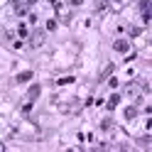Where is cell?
<instances>
[{"instance_id": "6da1fadb", "label": "cell", "mask_w": 152, "mask_h": 152, "mask_svg": "<svg viewBox=\"0 0 152 152\" xmlns=\"http://www.w3.org/2000/svg\"><path fill=\"white\" fill-rule=\"evenodd\" d=\"M115 49H118V52H125V49H128V42L118 39V42H115Z\"/></svg>"}]
</instances>
